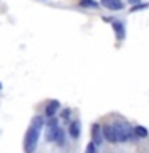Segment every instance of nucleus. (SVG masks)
I'll use <instances>...</instances> for the list:
<instances>
[{"mask_svg":"<svg viewBox=\"0 0 149 153\" xmlns=\"http://www.w3.org/2000/svg\"><path fill=\"white\" fill-rule=\"evenodd\" d=\"M41 129H43V118L41 117L33 118L30 128L27 129L26 139H24V148H26V152L32 153L37 148V143H38V139H40Z\"/></svg>","mask_w":149,"mask_h":153,"instance_id":"nucleus-1","label":"nucleus"},{"mask_svg":"<svg viewBox=\"0 0 149 153\" xmlns=\"http://www.w3.org/2000/svg\"><path fill=\"white\" fill-rule=\"evenodd\" d=\"M116 134H117V142H128L133 137V131L127 123H116Z\"/></svg>","mask_w":149,"mask_h":153,"instance_id":"nucleus-2","label":"nucleus"},{"mask_svg":"<svg viewBox=\"0 0 149 153\" xmlns=\"http://www.w3.org/2000/svg\"><path fill=\"white\" fill-rule=\"evenodd\" d=\"M59 123H57V120H54V117L49 118V123H48L46 126V139L49 142H56V137L57 134H59Z\"/></svg>","mask_w":149,"mask_h":153,"instance_id":"nucleus-3","label":"nucleus"},{"mask_svg":"<svg viewBox=\"0 0 149 153\" xmlns=\"http://www.w3.org/2000/svg\"><path fill=\"white\" fill-rule=\"evenodd\" d=\"M102 129H103V137L106 139L108 142H111V143L117 142V134H116L114 124H105V126H102Z\"/></svg>","mask_w":149,"mask_h":153,"instance_id":"nucleus-4","label":"nucleus"},{"mask_svg":"<svg viewBox=\"0 0 149 153\" xmlns=\"http://www.w3.org/2000/svg\"><path fill=\"white\" fill-rule=\"evenodd\" d=\"M92 142L95 145H100L103 142V129L100 128V124H92Z\"/></svg>","mask_w":149,"mask_h":153,"instance_id":"nucleus-5","label":"nucleus"},{"mask_svg":"<svg viewBox=\"0 0 149 153\" xmlns=\"http://www.w3.org/2000/svg\"><path fill=\"white\" fill-rule=\"evenodd\" d=\"M102 5L105 8L111 10V11H117V10L124 8V3L121 2V0H102Z\"/></svg>","mask_w":149,"mask_h":153,"instance_id":"nucleus-6","label":"nucleus"},{"mask_svg":"<svg viewBox=\"0 0 149 153\" xmlns=\"http://www.w3.org/2000/svg\"><path fill=\"white\" fill-rule=\"evenodd\" d=\"M111 26L114 29V32H116V38H117V40H124V38H126V27H124V24L119 22V21H113Z\"/></svg>","mask_w":149,"mask_h":153,"instance_id":"nucleus-7","label":"nucleus"},{"mask_svg":"<svg viewBox=\"0 0 149 153\" xmlns=\"http://www.w3.org/2000/svg\"><path fill=\"white\" fill-rule=\"evenodd\" d=\"M68 132H70V136L73 137V139H78V137H79V134H81V123L78 121V120L70 124Z\"/></svg>","mask_w":149,"mask_h":153,"instance_id":"nucleus-8","label":"nucleus"},{"mask_svg":"<svg viewBox=\"0 0 149 153\" xmlns=\"http://www.w3.org/2000/svg\"><path fill=\"white\" fill-rule=\"evenodd\" d=\"M59 102H57V100H51L49 104H48V107H46V117L48 118H51V117H54L56 115V112L57 110H59Z\"/></svg>","mask_w":149,"mask_h":153,"instance_id":"nucleus-9","label":"nucleus"},{"mask_svg":"<svg viewBox=\"0 0 149 153\" xmlns=\"http://www.w3.org/2000/svg\"><path fill=\"white\" fill-rule=\"evenodd\" d=\"M79 5H81V7H84V8H97L98 7V3L94 2V0H81Z\"/></svg>","mask_w":149,"mask_h":153,"instance_id":"nucleus-10","label":"nucleus"},{"mask_svg":"<svg viewBox=\"0 0 149 153\" xmlns=\"http://www.w3.org/2000/svg\"><path fill=\"white\" fill-rule=\"evenodd\" d=\"M56 142H57V145H64L65 143V132H64V129H59V134H57V137H56Z\"/></svg>","mask_w":149,"mask_h":153,"instance_id":"nucleus-11","label":"nucleus"},{"mask_svg":"<svg viewBox=\"0 0 149 153\" xmlns=\"http://www.w3.org/2000/svg\"><path fill=\"white\" fill-rule=\"evenodd\" d=\"M135 134L138 137H148V129L145 126H137L135 128Z\"/></svg>","mask_w":149,"mask_h":153,"instance_id":"nucleus-12","label":"nucleus"},{"mask_svg":"<svg viewBox=\"0 0 149 153\" xmlns=\"http://www.w3.org/2000/svg\"><path fill=\"white\" fill-rule=\"evenodd\" d=\"M95 150H97V145H95L94 142H90L87 147H86V153H95Z\"/></svg>","mask_w":149,"mask_h":153,"instance_id":"nucleus-13","label":"nucleus"},{"mask_svg":"<svg viewBox=\"0 0 149 153\" xmlns=\"http://www.w3.org/2000/svg\"><path fill=\"white\" fill-rule=\"evenodd\" d=\"M68 117H70V108H65L64 112H62V118H64V120H68Z\"/></svg>","mask_w":149,"mask_h":153,"instance_id":"nucleus-14","label":"nucleus"},{"mask_svg":"<svg viewBox=\"0 0 149 153\" xmlns=\"http://www.w3.org/2000/svg\"><path fill=\"white\" fill-rule=\"evenodd\" d=\"M132 3H140V0H130Z\"/></svg>","mask_w":149,"mask_h":153,"instance_id":"nucleus-15","label":"nucleus"}]
</instances>
